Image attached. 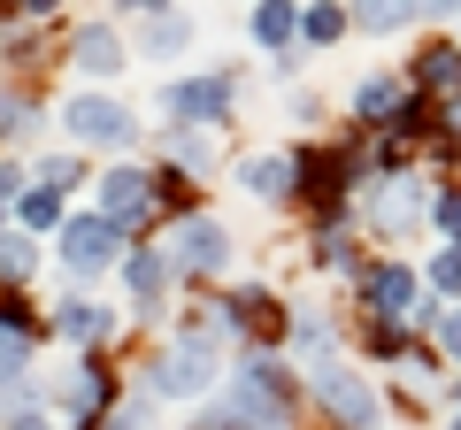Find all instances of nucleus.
Instances as JSON below:
<instances>
[{
	"label": "nucleus",
	"mask_w": 461,
	"mask_h": 430,
	"mask_svg": "<svg viewBox=\"0 0 461 430\" xmlns=\"http://www.w3.org/2000/svg\"><path fill=\"white\" fill-rule=\"evenodd\" d=\"M154 208H169V223L193 215V177L185 169H154Z\"/></svg>",
	"instance_id": "nucleus-27"
},
{
	"label": "nucleus",
	"mask_w": 461,
	"mask_h": 430,
	"mask_svg": "<svg viewBox=\"0 0 461 430\" xmlns=\"http://www.w3.org/2000/svg\"><path fill=\"white\" fill-rule=\"evenodd\" d=\"M54 254H62V269L77 284H93V277H108L115 262H123V231H108L100 215H62V231H54Z\"/></svg>",
	"instance_id": "nucleus-7"
},
{
	"label": "nucleus",
	"mask_w": 461,
	"mask_h": 430,
	"mask_svg": "<svg viewBox=\"0 0 461 430\" xmlns=\"http://www.w3.org/2000/svg\"><path fill=\"white\" fill-rule=\"evenodd\" d=\"M62 131L77 139V147H100V154H115V147H131L139 139V108L131 100H115V93H69L62 100Z\"/></svg>",
	"instance_id": "nucleus-5"
},
{
	"label": "nucleus",
	"mask_w": 461,
	"mask_h": 430,
	"mask_svg": "<svg viewBox=\"0 0 461 430\" xmlns=\"http://www.w3.org/2000/svg\"><path fill=\"white\" fill-rule=\"evenodd\" d=\"M362 346L377 354V362H400V354H408V323H369Z\"/></svg>",
	"instance_id": "nucleus-32"
},
{
	"label": "nucleus",
	"mask_w": 461,
	"mask_h": 430,
	"mask_svg": "<svg viewBox=\"0 0 461 430\" xmlns=\"http://www.w3.org/2000/svg\"><path fill=\"white\" fill-rule=\"evenodd\" d=\"M346 31H354L346 8H300V47H339Z\"/></svg>",
	"instance_id": "nucleus-24"
},
{
	"label": "nucleus",
	"mask_w": 461,
	"mask_h": 430,
	"mask_svg": "<svg viewBox=\"0 0 461 430\" xmlns=\"http://www.w3.org/2000/svg\"><path fill=\"white\" fill-rule=\"evenodd\" d=\"M400 100H408V77L400 69H369V77H354V93H346V108L369 123V131H384V123L400 116Z\"/></svg>",
	"instance_id": "nucleus-14"
},
{
	"label": "nucleus",
	"mask_w": 461,
	"mask_h": 430,
	"mask_svg": "<svg viewBox=\"0 0 461 430\" xmlns=\"http://www.w3.org/2000/svg\"><path fill=\"white\" fill-rule=\"evenodd\" d=\"M0 430H62V423H54L47 408H32V415H16V423H0Z\"/></svg>",
	"instance_id": "nucleus-37"
},
{
	"label": "nucleus",
	"mask_w": 461,
	"mask_h": 430,
	"mask_svg": "<svg viewBox=\"0 0 461 430\" xmlns=\"http://www.w3.org/2000/svg\"><path fill=\"white\" fill-rule=\"evenodd\" d=\"M47 331H54V338H69V346H100V338H115V308H100V300L69 292V300H54Z\"/></svg>",
	"instance_id": "nucleus-13"
},
{
	"label": "nucleus",
	"mask_w": 461,
	"mask_h": 430,
	"mask_svg": "<svg viewBox=\"0 0 461 430\" xmlns=\"http://www.w3.org/2000/svg\"><path fill=\"white\" fill-rule=\"evenodd\" d=\"M430 300H438V308H446V300H454V308H461V246L430 254Z\"/></svg>",
	"instance_id": "nucleus-29"
},
{
	"label": "nucleus",
	"mask_w": 461,
	"mask_h": 430,
	"mask_svg": "<svg viewBox=\"0 0 461 430\" xmlns=\"http://www.w3.org/2000/svg\"><path fill=\"white\" fill-rule=\"evenodd\" d=\"M93 193H100L93 215L108 223V231H123V246H131V238L154 223V177H147V169H108Z\"/></svg>",
	"instance_id": "nucleus-9"
},
{
	"label": "nucleus",
	"mask_w": 461,
	"mask_h": 430,
	"mask_svg": "<svg viewBox=\"0 0 461 430\" xmlns=\"http://www.w3.org/2000/svg\"><path fill=\"white\" fill-rule=\"evenodd\" d=\"M108 408H115V369L108 362H77L62 377V415L69 423H100Z\"/></svg>",
	"instance_id": "nucleus-12"
},
{
	"label": "nucleus",
	"mask_w": 461,
	"mask_h": 430,
	"mask_svg": "<svg viewBox=\"0 0 461 430\" xmlns=\"http://www.w3.org/2000/svg\"><path fill=\"white\" fill-rule=\"evenodd\" d=\"M223 338H230L223 315H215V323H177V338L139 369V392H147L154 408H169V399H208L215 392V354H223Z\"/></svg>",
	"instance_id": "nucleus-1"
},
{
	"label": "nucleus",
	"mask_w": 461,
	"mask_h": 430,
	"mask_svg": "<svg viewBox=\"0 0 461 430\" xmlns=\"http://www.w3.org/2000/svg\"><path fill=\"white\" fill-rule=\"evenodd\" d=\"M285 338H293V354H300L308 369L339 362V331H330V315H323V308H300L293 323H285Z\"/></svg>",
	"instance_id": "nucleus-18"
},
{
	"label": "nucleus",
	"mask_w": 461,
	"mask_h": 430,
	"mask_svg": "<svg viewBox=\"0 0 461 430\" xmlns=\"http://www.w3.org/2000/svg\"><path fill=\"white\" fill-rule=\"evenodd\" d=\"M354 292H362V315L369 323H415V308H423V277H415L408 262H377L354 277Z\"/></svg>",
	"instance_id": "nucleus-8"
},
{
	"label": "nucleus",
	"mask_w": 461,
	"mask_h": 430,
	"mask_svg": "<svg viewBox=\"0 0 461 430\" xmlns=\"http://www.w3.org/2000/svg\"><path fill=\"white\" fill-rule=\"evenodd\" d=\"M162 262H169V277H223L230 269V231L215 223V215H177L169 223V246H162Z\"/></svg>",
	"instance_id": "nucleus-6"
},
{
	"label": "nucleus",
	"mask_w": 461,
	"mask_h": 430,
	"mask_svg": "<svg viewBox=\"0 0 461 430\" xmlns=\"http://www.w3.org/2000/svg\"><path fill=\"white\" fill-rule=\"evenodd\" d=\"M430 331H438V346H446V354H454V362H461V308H446L438 323H430Z\"/></svg>",
	"instance_id": "nucleus-35"
},
{
	"label": "nucleus",
	"mask_w": 461,
	"mask_h": 430,
	"mask_svg": "<svg viewBox=\"0 0 461 430\" xmlns=\"http://www.w3.org/2000/svg\"><path fill=\"white\" fill-rule=\"evenodd\" d=\"M239 184L254 200H269V208H285L300 193V169H293V154H254V162H239Z\"/></svg>",
	"instance_id": "nucleus-17"
},
{
	"label": "nucleus",
	"mask_w": 461,
	"mask_h": 430,
	"mask_svg": "<svg viewBox=\"0 0 461 430\" xmlns=\"http://www.w3.org/2000/svg\"><path fill=\"white\" fill-rule=\"evenodd\" d=\"M430 131H438V100L408 93V100H400V116L384 123V147H400V139H430Z\"/></svg>",
	"instance_id": "nucleus-20"
},
{
	"label": "nucleus",
	"mask_w": 461,
	"mask_h": 430,
	"mask_svg": "<svg viewBox=\"0 0 461 430\" xmlns=\"http://www.w3.org/2000/svg\"><path fill=\"white\" fill-rule=\"evenodd\" d=\"M247 31L254 39H262V47H293V39H300V8H285V0H262V8H254V23H247Z\"/></svg>",
	"instance_id": "nucleus-21"
},
{
	"label": "nucleus",
	"mask_w": 461,
	"mask_h": 430,
	"mask_svg": "<svg viewBox=\"0 0 461 430\" xmlns=\"http://www.w3.org/2000/svg\"><path fill=\"white\" fill-rule=\"evenodd\" d=\"M408 85H415L423 100H454V93H461V47L430 39V47L415 54V62H408Z\"/></svg>",
	"instance_id": "nucleus-15"
},
{
	"label": "nucleus",
	"mask_w": 461,
	"mask_h": 430,
	"mask_svg": "<svg viewBox=\"0 0 461 430\" xmlns=\"http://www.w3.org/2000/svg\"><path fill=\"white\" fill-rule=\"evenodd\" d=\"M208 162H215V147H208L200 131H177V139H169V169H185V177H200Z\"/></svg>",
	"instance_id": "nucleus-31"
},
{
	"label": "nucleus",
	"mask_w": 461,
	"mask_h": 430,
	"mask_svg": "<svg viewBox=\"0 0 461 430\" xmlns=\"http://www.w3.org/2000/svg\"><path fill=\"white\" fill-rule=\"evenodd\" d=\"M16 223H23V238L32 231H62V193H54V184H32V193L16 200Z\"/></svg>",
	"instance_id": "nucleus-22"
},
{
	"label": "nucleus",
	"mask_w": 461,
	"mask_h": 430,
	"mask_svg": "<svg viewBox=\"0 0 461 430\" xmlns=\"http://www.w3.org/2000/svg\"><path fill=\"white\" fill-rule=\"evenodd\" d=\"M0 139H32V100L0 93Z\"/></svg>",
	"instance_id": "nucleus-33"
},
{
	"label": "nucleus",
	"mask_w": 461,
	"mask_h": 430,
	"mask_svg": "<svg viewBox=\"0 0 461 430\" xmlns=\"http://www.w3.org/2000/svg\"><path fill=\"white\" fill-rule=\"evenodd\" d=\"M23 193H32V169H23V162H0V208H16Z\"/></svg>",
	"instance_id": "nucleus-34"
},
{
	"label": "nucleus",
	"mask_w": 461,
	"mask_h": 430,
	"mask_svg": "<svg viewBox=\"0 0 461 430\" xmlns=\"http://www.w3.org/2000/svg\"><path fill=\"white\" fill-rule=\"evenodd\" d=\"M454 399H461V384H454Z\"/></svg>",
	"instance_id": "nucleus-38"
},
{
	"label": "nucleus",
	"mask_w": 461,
	"mask_h": 430,
	"mask_svg": "<svg viewBox=\"0 0 461 430\" xmlns=\"http://www.w3.org/2000/svg\"><path fill=\"white\" fill-rule=\"evenodd\" d=\"M230 100H239V77L230 69H208V77H169L162 85V116L177 123V131H223L230 123Z\"/></svg>",
	"instance_id": "nucleus-4"
},
{
	"label": "nucleus",
	"mask_w": 461,
	"mask_h": 430,
	"mask_svg": "<svg viewBox=\"0 0 461 430\" xmlns=\"http://www.w3.org/2000/svg\"><path fill=\"white\" fill-rule=\"evenodd\" d=\"M131 47L154 54V62H169V54L193 47V16H185V8H139V39Z\"/></svg>",
	"instance_id": "nucleus-16"
},
{
	"label": "nucleus",
	"mask_w": 461,
	"mask_h": 430,
	"mask_svg": "<svg viewBox=\"0 0 461 430\" xmlns=\"http://www.w3.org/2000/svg\"><path fill=\"white\" fill-rule=\"evenodd\" d=\"M293 169H300V193L293 200H308L323 223H346V193H362V147H315V154H293Z\"/></svg>",
	"instance_id": "nucleus-3"
},
{
	"label": "nucleus",
	"mask_w": 461,
	"mask_h": 430,
	"mask_svg": "<svg viewBox=\"0 0 461 430\" xmlns=\"http://www.w3.org/2000/svg\"><path fill=\"white\" fill-rule=\"evenodd\" d=\"M32 338H16V331H0V392H16V384H32Z\"/></svg>",
	"instance_id": "nucleus-25"
},
{
	"label": "nucleus",
	"mask_w": 461,
	"mask_h": 430,
	"mask_svg": "<svg viewBox=\"0 0 461 430\" xmlns=\"http://www.w3.org/2000/svg\"><path fill=\"white\" fill-rule=\"evenodd\" d=\"M415 215H430V184H415V177H369L362 223H369L377 238H400V231H415Z\"/></svg>",
	"instance_id": "nucleus-10"
},
{
	"label": "nucleus",
	"mask_w": 461,
	"mask_h": 430,
	"mask_svg": "<svg viewBox=\"0 0 461 430\" xmlns=\"http://www.w3.org/2000/svg\"><path fill=\"white\" fill-rule=\"evenodd\" d=\"M154 415H162V408H154L147 392H131V399H115V408L100 415V430H154Z\"/></svg>",
	"instance_id": "nucleus-28"
},
{
	"label": "nucleus",
	"mask_w": 461,
	"mask_h": 430,
	"mask_svg": "<svg viewBox=\"0 0 461 430\" xmlns=\"http://www.w3.org/2000/svg\"><path fill=\"white\" fill-rule=\"evenodd\" d=\"M32 262H39V246H32L23 231H8V238H0V284H8V292H16V284L32 277Z\"/></svg>",
	"instance_id": "nucleus-26"
},
{
	"label": "nucleus",
	"mask_w": 461,
	"mask_h": 430,
	"mask_svg": "<svg viewBox=\"0 0 461 430\" xmlns=\"http://www.w3.org/2000/svg\"><path fill=\"white\" fill-rule=\"evenodd\" d=\"M438 131H446V147L461 154V93H454V100H438Z\"/></svg>",
	"instance_id": "nucleus-36"
},
{
	"label": "nucleus",
	"mask_w": 461,
	"mask_h": 430,
	"mask_svg": "<svg viewBox=\"0 0 461 430\" xmlns=\"http://www.w3.org/2000/svg\"><path fill=\"white\" fill-rule=\"evenodd\" d=\"M454 430H461V423H454Z\"/></svg>",
	"instance_id": "nucleus-39"
},
{
	"label": "nucleus",
	"mask_w": 461,
	"mask_h": 430,
	"mask_svg": "<svg viewBox=\"0 0 461 430\" xmlns=\"http://www.w3.org/2000/svg\"><path fill=\"white\" fill-rule=\"evenodd\" d=\"M123 284H131L139 308H162V292H169V262H162V246H131V254H123Z\"/></svg>",
	"instance_id": "nucleus-19"
},
{
	"label": "nucleus",
	"mask_w": 461,
	"mask_h": 430,
	"mask_svg": "<svg viewBox=\"0 0 461 430\" xmlns=\"http://www.w3.org/2000/svg\"><path fill=\"white\" fill-rule=\"evenodd\" d=\"M430 223L446 231V246H461V184H430Z\"/></svg>",
	"instance_id": "nucleus-30"
},
{
	"label": "nucleus",
	"mask_w": 461,
	"mask_h": 430,
	"mask_svg": "<svg viewBox=\"0 0 461 430\" xmlns=\"http://www.w3.org/2000/svg\"><path fill=\"white\" fill-rule=\"evenodd\" d=\"M423 16V8H408V0H377V8H346V23H354V31H408V23Z\"/></svg>",
	"instance_id": "nucleus-23"
},
{
	"label": "nucleus",
	"mask_w": 461,
	"mask_h": 430,
	"mask_svg": "<svg viewBox=\"0 0 461 430\" xmlns=\"http://www.w3.org/2000/svg\"><path fill=\"white\" fill-rule=\"evenodd\" d=\"M123 62H131V39L115 31V23H77V31H69V69L93 77V93H100Z\"/></svg>",
	"instance_id": "nucleus-11"
},
{
	"label": "nucleus",
	"mask_w": 461,
	"mask_h": 430,
	"mask_svg": "<svg viewBox=\"0 0 461 430\" xmlns=\"http://www.w3.org/2000/svg\"><path fill=\"white\" fill-rule=\"evenodd\" d=\"M300 392H308V399H315V408H323L339 430H377V423H384V392H377L369 377H354L346 362L308 369V377H300Z\"/></svg>",
	"instance_id": "nucleus-2"
}]
</instances>
